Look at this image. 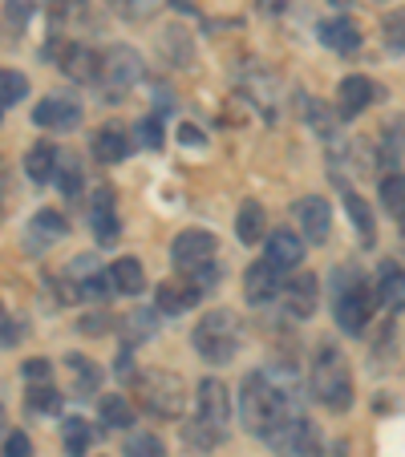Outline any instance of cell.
Instances as JSON below:
<instances>
[{
  "mask_svg": "<svg viewBox=\"0 0 405 457\" xmlns=\"http://www.w3.org/2000/svg\"><path fill=\"white\" fill-rule=\"evenodd\" d=\"M134 388H139V405L147 409V413L166 417V421L182 417L187 393H182V380L174 377V372H166V369H150V372H142V377L134 380Z\"/></svg>",
  "mask_w": 405,
  "mask_h": 457,
  "instance_id": "obj_5",
  "label": "cell"
},
{
  "mask_svg": "<svg viewBox=\"0 0 405 457\" xmlns=\"http://www.w3.org/2000/svg\"><path fill=\"white\" fill-rule=\"evenodd\" d=\"M240 340H243V328H240V316H235L232 308L207 312V316L198 320V328H195L198 356H203V361H211V364L235 361V353H240Z\"/></svg>",
  "mask_w": 405,
  "mask_h": 457,
  "instance_id": "obj_4",
  "label": "cell"
},
{
  "mask_svg": "<svg viewBox=\"0 0 405 457\" xmlns=\"http://www.w3.org/2000/svg\"><path fill=\"white\" fill-rule=\"evenodd\" d=\"M105 328H114V320L105 316V312H89L78 324V332H86V337H105Z\"/></svg>",
  "mask_w": 405,
  "mask_h": 457,
  "instance_id": "obj_42",
  "label": "cell"
},
{
  "mask_svg": "<svg viewBox=\"0 0 405 457\" xmlns=\"http://www.w3.org/2000/svg\"><path fill=\"white\" fill-rule=\"evenodd\" d=\"M333 284H336V300H333L336 328L345 332V337H361V332L369 328V320H373V303H377V292L365 284L357 268H336Z\"/></svg>",
  "mask_w": 405,
  "mask_h": 457,
  "instance_id": "obj_3",
  "label": "cell"
},
{
  "mask_svg": "<svg viewBox=\"0 0 405 457\" xmlns=\"http://www.w3.org/2000/svg\"><path fill=\"white\" fill-rule=\"evenodd\" d=\"M280 292H284V284H280V271L272 268L267 259H259V263H251V268L243 271V295H248L251 303L280 300Z\"/></svg>",
  "mask_w": 405,
  "mask_h": 457,
  "instance_id": "obj_19",
  "label": "cell"
},
{
  "mask_svg": "<svg viewBox=\"0 0 405 457\" xmlns=\"http://www.w3.org/2000/svg\"><path fill=\"white\" fill-rule=\"evenodd\" d=\"M267 211H264V203H256V199H243V207L235 211V239L240 243H259V239H267Z\"/></svg>",
  "mask_w": 405,
  "mask_h": 457,
  "instance_id": "obj_21",
  "label": "cell"
},
{
  "mask_svg": "<svg viewBox=\"0 0 405 457\" xmlns=\"http://www.w3.org/2000/svg\"><path fill=\"white\" fill-rule=\"evenodd\" d=\"M61 441H65V453L70 457H86L89 441H94V429H89V421H81V417H70V421L61 425Z\"/></svg>",
  "mask_w": 405,
  "mask_h": 457,
  "instance_id": "obj_30",
  "label": "cell"
},
{
  "mask_svg": "<svg viewBox=\"0 0 405 457\" xmlns=\"http://www.w3.org/2000/svg\"><path fill=\"white\" fill-rule=\"evenodd\" d=\"M219 441H224V437H219V433L211 429V425L198 421V417H195V421H182V445H187L195 457L211 453V449H215Z\"/></svg>",
  "mask_w": 405,
  "mask_h": 457,
  "instance_id": "obj_28",
  "label": "cell"
},
{
  "mask_svg": "<svg viewBox=\"0 0 405 457\" xmlns=\"http://www.w3.org/2000/svg\"><path fill=\"white\" fill-rule=\"evenodd\" d=\"M198 287L190 284H174V279H166V284H158V292H155V303H158V312H166V316H182V312H190L198 303Z\"/></svg>",
  "mask_w": 405,
  "mask_h": 457,
  "instance_id": "obj_20",
  "label": "cell"
},
{
  "mask_svg": "<svg viewBox=\"0 0 405 457\" xmlns=\"http://www.w3.org/2000/svg\"><path fill=\"white\" fill-rule=\"evenodd\" d=\"M4 457H33V441L21 429H9L4 433Z\"/></svg>",
  "mask_w": 405,
  "mask_h": 457,
  "instance_id": "obj_41",
  "label": "cell"
},
{
  "mask_svg": "<svg viewBox=\"0 0 405 457\" xmlns=\"http://www.w3.org/2000/svg\"><path fill=\"white\" fill-rule=\"evenodd\" d=\"M97 413H102L105 429H130V425H134V409H130V401L122 397V393H110V397H102Z\"/></svg>",
  "mask_w": 405,
  "mask_h": 457,
  "instance_id": "obj_29",
  "label": "cell"
},
{
  "mask_svg": "<svg viewBox=\"0 0 405 457\" xmlns=\"http://www.w3.org/2000/svg\"><path fill=\"white\" fill-rule=\"evenodd\" d=\"M308 385H312V397H316L328 413H349V409H353V372H349L345 356L336 353L333 345L316 348L312 369H308Z\"/></svg>",
  "mask_w": 405,
  "mask_h": 457,
  "instance_id": "obj_2",
  "label": "cell"
},
{
  "mask_svg": "<svg viewBox=\"0 0 405 457\" xmlns=\"http://www.w3.org/2000/svg\"><path fill=\"white\" fill-rule=\"evenodd\" d=\"M114 4H118L130 21H147V17H155V12L163 9V0H114Z\"/></svg>",
  "mask_w": 405,
  "mask_h": 457,
  "instance_id": "obj_39",
  "label": "cell"
},
{
  "mask_svg": "<svg viewBox=\"0 0 405 457\" xmlns=\"http://www.w3.org/2000/svg\"><path fill=\"white\" fill-rule=\"evenodd\" d=\"M316 295H320L316 276H304V271H296L292 279H284L280 303H284V312H288L292 320H308L312 312H316Z\"/></svg>",
  "mask_w": 405,
  "mask_h": 457,
  "instance_id": "obj_15",
  "label": "cell"
},
{
  "mask_svg": "<svg viewBox=\"0 0 405 457\" xmlns=\"http://www.w3.org/2000/svg\"><path fill=\"white\" fill-rule=\"evenodd\" d=\"M316 37H320V45H325V49L345 53V57L365 45V33H361V25H357L353 17H328V21H320Z\"/></svg>",
  "mask_w": 405,
  "mask_h": 457,
  "instance_id": "obj_17",
  "label": "cell"
},
{
  "mask_svg": "<svg viewBox=\"0 0 405 457\" xmlns=\"http://www.w3.org/2000/svg\"><path fill=\"white\" fill-rule=\"evenodd\" d=\"M179 142H187V146H195V150L207 146V138H203V129L198 126H179Z\"/></svg>",
  "mask_w": 405,
  "mask_h": 457,
  "instance_id": "obj_45",
  "label": "cell"
},
{
  "mask_svg": "<svg viewBox=\"0 0 405 457\" xmlns=\"http://www.w3.org/2000/svg\"><path fill=\"white\" fill-rule=\"evenodd\" d=\"M57 187L65 190V199L81 203V187H86V179H81V162L73 154H61V170H57Z\"/></svg>",
  "mask_w": 405,
  "mask_h": 457,
  "instance_id": "obj_34",
  "label": "cell"
},
{
  "mask_svg": "<svg viewBox=\"0 0 405 457\" xmlns=\"http://www.w3.org/2000/svg\"><path fill=\"white\" fill-rule=\"evenodd\" d=\"M25 170L33 182H57V170H61V154L53 142H33L25 154Z\"/></svg>",
  "mask_w": 405,
  "mask_h": 457,
  "instance_id": "obj_23",
  "label": "cell"
},
{
  "mask_svg": "<svg viewBox=\"0 0 405 457\" xmlns=\"http://www.w3.org/2000/svg\"><path fill=\"white\" fill-rule=\"evenodd\" d=\"M33 121L41 129H49V134H70V129L81 126V105L70 102V97H61V94H49L45 102H37Z\"/></svg>",
  "mask_w": 405,
  "mask_h": 457,
  "instance_id": "obj_10",
  "label": "cell"
},
{
  "mask_svg": "<svg viewBox=\"0 0 405 457\" xmlns=\"http://www.w3.org/2000/svg\"><path fill=\"white\" fill-rule=\"evenodd\" d=\"M264 259L276 271H296L304 263V239L296 231H284V227H276V231L264 239Z\"/></svg>",
  "mask_w": 405,
  "mask_h": 457,
  "instance_id": "obj_13",
  "label": "cell"
},
{
  "mask_svg": "<svg viewBox=\"0 0 405 457\" xmlns=\"http://www.w3.org/2000/svg\"><path fill=\"white\" fill-rule=\"evenodd\" d=\"M29 12H33V0H4V29H9V37H21Z\"/></svg>",
  "mask_w": 405,
  "mask_h": 457,
  "instance_id": "obj_38",
  "label": "cell"
},
{
  "mask_svg": "<svg viewBox=\"0 0 405 457\" xmlns=\"http://www.w3.org/2000/svg\"><path fill=\"white\" fill-rule=\"evenodd\" d=\"M105 271H110V284H114V292L118 295H139L142 287H147V271H142V263L134 255L114 259Z\"/></svg>",
  "mask_w": 405,
  "mask_h": 457,
  "instance_id": "obj_22",
  "label": "cell"
},
{
  "mask_svg": "<svg viewBox=\"0 0 405 457\" xmlns=\"http://www.w3.org/2000/svg\"><path fill=\"white\" fill-rule=\"evenodd\" d=\"M29 97V78L21 70H0V105L4 110H13L17 102H25Z\"/></svg>",
  "mask_w": 405,
  "mask_h": 457,
  "instance_id": "obj_33",
  "label": "cell"
},
{
  "mask_svg": "<svg viewBox=\"0 0 405 457\" xmlns=\"http://www.w3.org/2000/svg\"><path fill=\"white\" fill-rule=\"evenodd\" d=\"M122 457H166V445L158 433H130L126 437V449H122Z\"/></svg>",
  "mask_w": 405,
  "mask_h": 457,
  "instance_id": "obj_36",
  "label": "cell"
},
{
  "mask_svg": "<svg viewBox=\"0 0 405 457\" xmlns=\"http://www.w3.org/2000/svg\"><path fill=\"white\" fill-rule=\"evenodd\" d=\"M130 154V134L114 121V126H102L94 134V158L97 162H105V166H114V162H122V158Z\"/></svg>",
  "mask_w": 405,
  "mask_h": 457,
  "instance_id": "obj_24",
  "label": "cell"
},
{
  "mask_svg": "<svg viewBox=\"0 0 405 457\" xmlns=\"http://www.w3.org/2000/svg\"><path fill=\"white\" fill-rule=\"evenodd\" d=\"M381 37H385V45L393 53H405V9L385 12V21H381Z\"/></svg>",
  "mask_w": 405,
  "mask_h": 457,
  "instance_id": "obj_37",
  "label": "cell"
},
{
  "mask_svg": "<svg viewBox=\"0 0 405 457\" xmlns=\"http://www.w3.org/2000/svg\"><path fill=\"white\" fill-rule=\"evenodd\" d=\"M345 211H349V219L357 223L361 239L373 243V235H377V223H373V215H369V207H365V199L357 195V190H349V187H345Z\"/></svg>",
  "mask_w": 405,
  "mask_h": 457,
  "instance_id": "obj_35",
  "label": "cell"
},
{
  "mask_svg": "<svg viewBox=\"0 0 405 457\" xmlns=\"http://www.w3.org/2000/svg\"><path fill=\"white\" fill-rule=\"evenodd\" d=\"M139 142H142L147 150H163V142H166V138H163V121H158L155 113L139 121Z\"/></svg>",
  "mask_w": 405,
  "mask_h": 457,
  "instance_id": "obj_40",
  "label": "cell"
},
{
  "mask_svg": "<svg viewBox=\"0 0 405 457\" xmlns=\"http://www.w3.org/2000/svg\"><path fill=\"white\" fill-rule=\"evenodd\" d=\"M284 417H292V393L267 372H248L240 385V421L248 433L267 437Z\"/></svg>",
  "mask_w": 405,
  "mask_h": 457,
  "instance_id": "obj_1",
  "label": "cell"
},
{
  "mask_svg": "<svg viewBox=\"0 0 405 457\" xmlns=\"http://www.w3.org/2000/svg\"><path fill=\"white\" fill-rule=\"evenodd\" d=\"M21 340V324L13 316H4V348H13Z\"/></svg>",
  "mask_w": 405,
  "mask_h": 457,
  "instance_id": "obj_46",
  "label": "cell"
},
{
  "mask_svg": "<svg viewBox=\"0 0 405 457\" xmlns=\"http://www.w3.org/2000/svg\"><path fill=\"white\" fill-rule=\"evenodd\" d=\"M21 377H25V385H45V380H49V361H41V356H33V361H25V369H21Z\"/></svg>",
  "mask_w": 405,
  "mask_h": 457,
  "instance_id": "obj_43",
  "label": "cell"
},
{
  "mask_svg": "<svg viewBox=\"0 0 405 457\" xmlns=\"http://www.w3.org/2000/svg\"><path fill=\"white\" fill-rule=\"evenodd\" d=\"M377 97V86H373L369 78H361V73H349V78H341V86H336V118H357V113L369 110V102Z\"/></svg>",
  "mask_w": 405,
  "mask_h": 457,
  "instance_id": "obj_14",
  "label": "cell"
},
{
  "mask_svg": "<svg viewBox=\"0 0 405 457\" xmlns=\"http://www.w3.org/2000/svg\"><path fill=\"white\" fill-rule=\"evenodd\" d=\"M139 81H142L139 49H130V45H114V49L102 57V89H105V97H122L126 89L139 86Z\"/></svg>",
  "mask_w": 405,
  "mask_h": 457,
  "instance_id": "obj_7",
  "label": "cell"
},
{
  "mask_svg": "<svg viewBox=\"0 0 405 457\" xmlns=\"http://www.w3.org/2000/svg\"><path fill=\"white\" fill-rule=\"evenodd\" d=\"M219 251V239L211 231H198V227H190V231H179L171 243V259H174V268L182 271H195L203 268V263H211Z\"/></svg>",
  "mask_w": 405,
  "mask_h": 457,
  "instance_id": "obj_9",
  "label": "cell"
},
{
  "mask_svg": "<svg viewBox=\"0 0 405 457\" xmlns=\"http://www.w3.org/2000/svg\"><path fill=\"white\" fill-rule=\"evenodd\" d=\"M155 332H158V316L155 312H147V308H134L126 320H122V340H126V348L147 345Z\"/></svg>",
  "mask_w": 405,
  "mask_h": 457,
  "instance_id": "obj_25",
  "label": "cell"
},
{
  "mask_svg": "<svg viewBox=\"0 0 405 457\" xmlns=\"http://www.w3.org/2000/svg\"><path fill=\"white\" fill-rule=\"evenodd\" d=\"M296 223L308 235V243H328V235H333V207H328V199H320V195L300 199L296 203Z\"/></svg>",
  "mask_w": 405,
  "mask_h": 457,
  "instance_id": "obj_16",
  "label": "cell"
},
{
  "mask_svg": "<svg viewBox=\"0 0 405 457\" xmlns=\"http://www.w3.org/2000/svg\"><path fill=\"white\" fill-rule=\"evenodd\" d=\"M381 203L397 223H405V174H385L381 179Z\"/></svg>",
  "mask_w": 405,
  "mask_h": 457,
  "instance_id": "obj_31",
  "label": "cell"
},
{
  "mask_svg": "<svg viewBox=\"0 0 405 457\" xmlns=\"http://www.w3.org/2000/svg\"><path fill=\"white\" fill-rule=\"evenodd\" d=\"M57 70L70 81L89 86V81H102V57H97L89 45H65V49L57 53Z\"/></svg>",
  "mask_w": 405,
  "mask_h": 457,
  "instance_id": "obj_11",
  "label": "cell"
},
{
  "mask_svg": "<svg viewBox=\"0 0 405 457\" xmlns=\"http://www.w3.org/2000/svg\"><path fill=\"white\" fill-rule=\"evenodd\" d=\"M377 300L385 303L389 312H401L405 308V271L401 268H381V279H377Z\"/></svg>",
  "mask_w": 405,
  "mask_h": 457,
  "instance_id": "obj_26",
  "label": "cell"
},
{
  "mask_svg": "<svg viewBox=\"0 0 405 457\" xmlns=\"http://www.w3.org/2000/svg\"><path fill=\"white\" fill-rule=\"evenodd\" d=\"M267 445L276 449V457H320V433L304 417H284L276 429L267 433Z\"/></svg>",
  "mask_w": 405,
  "mask_h": 457,
  "instance_id": "obj_6",
  "label": "cell"
},
{
  "mask_svg": "<svg viewBox=\"0 0 405 457\" xmlns=\"http://www.w3.org/2000/svg\"><path fill=\"white\" fill-rule=\"evenodd\" d=\"M89 227H94V239L97 243H114L122 235L118 223V211H114V190L110 187H97L94 199H89Z\"/></svg>",
  "mask_w": 405,
  "mask_h": 457,
  "instance_id": "obj_18",
  "label": "cell"
},
{
  "mask_svg": "<svg viewBox=\"0 0 405 457\" xmlns=\"http://www.w3.org/2000/svg\"><path fill=\"white\" fill-rule=\"evenodd\" d=\"M65 369H70V377H73V388H78L81 397L86 393H97V385H102V372H97V364L89 361V356H65Z\"/></svg>",
  "mask_w": 405,
  "mask_h": 457,
  "instance_id": "obj_27",
  "label": "cell"
},
{
  "mask_svg": "<svg viewBox=\"0 0 405 457\" xmlns=\"http://www.w3.org/2000/svg\"><path fill=\"white\" fill-rule=\"evenodd\" d=\"M190 284H195L198 292L215 287L219 284V268H215V263H203V268H195V271H190Z\"/></svg>",
  "mask_w": 405,
  "mask_h": 457,
  "instance_id": "obj_44",
  "label": "cell"
},
{
  "mask_svg": "<svg viewBox=\"0 0 405 457\" xmlns=\"http://www.w3.org/2000/svg\"><path fill=\"white\" fill-rule=\"evenodd\" d=\"M65 239V215L61 211H37L33 219H29L25 227V251H33V255H45V251L53 247V243Z\"/></svg>",
  "mask_w": 405,
  "mask_h": 457,
  "instance_id": "obj_12",
  "label": "cell"
},
{
  "mask_svg": "<svg viewBox=\"0 0 405 457\" xmlns=\"http://www.w3.org/2000/svg\"><path fill=\"white\" fill-rule=\"evenodd\" d=\"M195 417L203 425H211L219 437H227V421H232V397H227V385H224V380H215V377L198 380Z\"/></svg>",
  "mask_w": 405,
  "mask_h": 457,
  "instance_id": "obj_8",
  "label": "cell"
},
{
  "mask_svg": "<svg viewBox=\"0 0 405 457\" xmlns=\"http://www.w3.org/2000/svg\"><path fill=\"white\" fill-rule=\"evenodd\" d=\"M25 405L33 409V413H41V417H53V413H61V393L49 385V380H45V385H29Z\"/></svg>",
  "mask_w": 405,
  "mask_h": 457,
  "instance_id": "obj_32",
  "label": "cell"
}]
</instances>
